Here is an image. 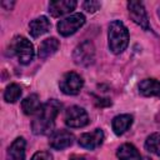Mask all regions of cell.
I'll list each match as a JSON object with an SVG mask.
<instances>
[{
  "label": "cell",
  "mask_w": 160,
  "mask_h": 160,
  "mask_svg": "<svg viewBox=\"0 0 160 160\" xmlns=\"http://www.w3.org/2000/svg\"><path fill=\"white\" fill-rule=\"evenodd\" d=\"M64 121L69 128H84L89 124V115L86 110L81 106L72 105L66 109L64 115Z\"/></svg>",
  "instance_id": "6"
},
{
  "label": "cell",
  "mask_w": 160,
  "mask_h": 160,
  "mask_svg": "<svg viewBox=\"0 0 160 160\" xmlns=\"http://www.w3.org/2000/svg\"><path fill=\"white\" fill-rule=\"evenodd\" d=\"M82 86H84V80L75 71H69L64 74L59 81V88L65 95H78L82 89Z\"/></svg>",
  "instance_id": "7"
},
{
  "label": "cell",
  "mask_w": 160,
  "mask_h": 160,
  "mask_svg": "<svg viewBox=\"0 0 160 160\" xmlns=\"http://www.w3.org/2000/svg\"><path fill=\"white\" fill-rule=\"evenodd\" d=\"M50 26H51L50 25V20L46 16L41 15V16L35 18L34 20L30 21V24H29V32H30L31 38L36 39V38L46 34L50 30Z\"/></svg>",
  "instance_id": "12"
},
{
  "label": "cell",
  "mask_w": 160,
  "mask_h": 160,
  "mask_svg": "<svg viewBox=\"0 0 160 160\" xmlns=\"http://www.w3.org/2000/svg\"><path fill=\"white\" fill-rule=\"evenodd\" d=\"M21 109H22L24 114H26V115H36L39 112V110L41 109L39 96L36 94H31V95L26 96L21 101Z\"/></svg>",
  "instance_id": "18"
},
{
  "label": "cell",
  "mask_w": 160,
  "mask_h": 160,
  "mask_svg": "<svg viewBox=\"0 0 160 160\" xmlns=\"http://www.w3.org/2000/svg\"><path fill=\"white\" fill-rule=\"evenodd\" d=\"M139 92L142 96H156L160 99V81L156 79H144L139 84Z\"/></svg>",
  "instance_id": "14"
},
{
  "label": "cell",
  "mask_w": 160,
  "mask_h": 160,
  "mask_svg": "<svg viewBox=\"0 0 160 160\" xmlns=\"http://www.w3.org/2000/svg\"><path fill=\"white\" fill-rule=\"evenodd\" d=\"M21 94H22L21 88L18 84L12 82V84L8 85L6 89H5V91H4V100L6 102H11V104L12 102H16L20 99Z\"/></svg>",
  "instance_id": "19"
},
{
  "label": "cell",
  "mask_w": 160,
  "mask_h": 160,
  "mask_svg": "<svg viewBox=\"0 0 160 160\" xmlns=\"http://www.w3.org/2000/svg\"><path fill=\"white\" fill-rule=\"evenodd\" d=\"M85 21H86V19L81 12L71 14V15L61 19L58 22V25H56L58 32L61 36H70V35L75 34L80 28H82Z\"/></svg>",
  "instance_id": "5"
},
{
  "label": "cell",
  "mask_w": 160,
  "mask_h": 160,
  "mask_svg": "<svg viewBox=\"0 0 160 160\" xmlns=\"http://www.w3.org/2000/svg\"><path fill=\"white\" fill-rule=\"evenodd\" d=\"M26 141L24 138H16L9 146L6 152V160H25Z\"/></svg>",
  "instance_id": "13"
},
{
  "label": "cell",
  "mask_w": 160,
  "mask_h": 160,
  "mask_svg": "<svg viewBox=\"0 0 160 160\" xmlns=\"http://www.w3.org/2000/svg\"><path fill=\"white\" fill-rule=\"evenodd\" d=\"M75 8H76L75 0H55L49 2V12L54 18H59L65 14H69Z\"/></svg>",
  "instance_id": "11"
},
{
  "label": "cell",
  "mask_w": 160,
  "mask_h": 160,
  "mask_svg": "<svg viewBox=\"0 0 160 160\" xmlns=\"http://www.w3.org/2000/svg\"><path fill=\"white\" fill-rule=\"evenodd\" d=\"M72 60L79 66H90L95 61V46L90 40L82 41L74 49Z\"/></svg>",
  "instance_id": "4"
},
{
  "label": "cell",
  "mask_w": 160,
  "mask_h": 160,
  "mask_svg": "<svg viewBox=\"0 0 160 160\" xmlns=\"http://www.w3.org/2000/svg\"><path fill=\"white\" fill-rule=\"evenodd\" d=\"M101 6V4L99 1H94V0H88V1H84L82 2V8L84 10H86L90 14H94L96 10H99Z\"/></svg>",
  "instance_id": "21"
},
{
  "label": "cell",
  "mask_w": 160,
  "mask_h": 160,
  "mask_svg": "<svg viewBox=\"0 0 160 160\" xmlns=\"http://www.w3.org/2000/svg\"><path fill=\"white\" fill-rule=\"evenodd\" d=\"M131 124H132V116L130 114H121L112 119L111 128H112V131L118 136H120L131 126Z\"/></svg>",
  "instance_id": "16"
},
{
  "label": "cell",
  "mask_w": 160,
  "mask_h": 160,
  "mask_svg": "<svg viewBox=\"0 0 160 160\" xmlns=\"http://www.w3.org/2000/svg\"><path fill=\"white\" fill-rule=\"evenodd\" d=\"M116 156L119 160H142L139 150L129 142H125L118 148Z\"/></svg>",
  "instance_id": "17"
},
{
  "label": "cell",
  "mask_w": 160,
  "mask_h": 160,
  "mask_svg": "<svg viewBox=\"0 0 160 160\" xmlns=\"http://www.w3.org/2000/svg\"><path fill=\"white\" fill-rule=\"evenodd\" d=\"M69 160H85V158H84L82 155H76V154H74V155H71V156L69 158Z\"/></svg>",
  "instance_id": "23"
},
{
  "label": "cell",
  "mask_w": 160,
  "mask_h": 160,
  "mask_svg": "<svg viewBox=\"0 0 160 160\" xmlns=\"http://www.w3.org/2000/svg\"><path fill=\"white\" fill-rule=\"evenodd\" d=\"M9 54L10 56H16L18 61L21 65H28L34 60L35 50L30 40H28L25 36L18 35L10 42Z\"/></svg>",
  "instance_id": "3"
},
{
  "label": "cell",
  "mask_w": 160,
  "mask_h": 160,
  "mask_svg": "<svg viewBox=\"0 0 160 160\" xmlns=\"http://www.w3.org/2000/svg\"><path fill=\"white\" fill-rule=\"evenodd\" d=\"M104 131L101 129H95L91 132H85L82 135H80L78 142L81 148L88 149V150H95L96 148H99L102 141H104Z\"/></svg>",
  "instance_id": "10"
},
{
  "label": "cell",
  "mask_w": 160,
  "mask_h": 160,
  "mask_svg": "<svg viewBox=\"0 0 160 160\" xmlns=\"http://www.w3.org/2000/svg\"><path fill=\"white\" fill-rule=\"evenodd\" d=\"M108 44L112 54H121L129 44V30L120 20H112L109 24Z\"/></svg>",
  "instance_id": "2"
},
{
  "label": "cell",
  "mask_w": 160,
  "mask_h": 160,
  "mask_svg": "<svg viewBox=\"0 0 160 160\" xmlns=\"http://www.w3.org/2000/svg\"><path fill=\"white\" fill-rule=\"evenodd\" d=\"M14 4H15L14 1H12L11 4H9V2H6V1H2V2H1V5H2V6H4V8L6 9V10H10V9H11V8L14 6Z\"/></svg>",
  "instance_id": "24"
},
{
  "label": "cell",
  "mask_w": 160,
  "mask_h": 160,
  "mask_svg": "<svg viewBox=\"0 0 160 160\" xmlns=\"http://www.w3.org/2000/svg\"><path fill=\"white\" fill-rule=\"evenodd\" d=\"M59 46H60V42L56 38H48V39L42 40L41 44L39 45L38 55L40 59H48L58 51Z\"/></svg>",
  "instance_id": "15"
},
{
  "label": "cell",
  "mask_w": 160,
  "mask_h": 160,
  "mask_svg": "<svg viewBox=\"0 0 160 160\" xmlns=\"http://www.w3.org/2000/svg\"><path fill=\"white\" fill-rule=\"evenodd\" d=\"M61 104L55 100L50 99L45 104L41 105V109L34 118L31 122V129L35 135H46L52 131L55 119L60 112Z\"/></svg>",
  "instance_id": "1"
},
{
  "label": "cell",
  "mask_w": 160,
  "mask_h": 160,
  "mask_svg": "<svg viewBox=\"0 0 160 160\" xmlns=\"http://www.w3.org/2000/svg\"><path fill=\"white\" fill-rule=\"evenodd\" d=\"M31 160H52V155L48 151H38L32 155Z\"/></svg>",
  "instance_id": "22"
},
{
  "label": "cell",
  "mask_w": 160,
  "mask_h": 160,
  "mask_svg": "<svg viewBox=\"0 0 160 160\" xmlns=\"http://www.w3.org/2000/svg\"><path fill=\"white\" fill-rule=\"evenodd\" d=\"M74 142V135L68 130H55L49 138V145L54 150H64L71 146Z\"/></svg>",
  "instance_id": "9"
},
{
  "label": "cell",
  "mask_w": 160,
  "mask_h": 160,
  "mask_svg": "<svg viewBox=\"0 0 160 160\" xmlns=\"http://www.w3.org/2000/svg\"><path fill=\"white\" fill-rule=\"evenodd\" d=\"M158 16H159V18H160V8H159V9H158Z\"/></svg>",
  "instance_id": "25"
},
{
  "label": "cell",
  "mask_w": 160,
  "mask_h": 160,
  "mask_svg": "<svg viewBox=\"0 0 160 160\" xmlns=\"http://www.w3.org/2000/svg\"><path fill=\"white\" fill-rule=\"evenodd\" d=\"M128 11H129V15H130L131 20L136 25H139L145 31L150 30L149 18H148V14H146V10H145L142 2H140V1H129L128 2Z\"/></svg>",
  "instance_id": "8"
},
{
  "label": "cell",
  "mask_w": 160,
  "mask_h": 160,
  "mask_svg": "<svg viewBox=\"0 0 160 160\" xmlns=\"http://www.w3.org/2000/svg\"><path fill=\"white\" fill-rule=\"evenodd\" d=\"M145 149L149 152L160 156V132H154L146 138Z\"/></svg>",
  "instance_id": "20"
}]
</instances>
